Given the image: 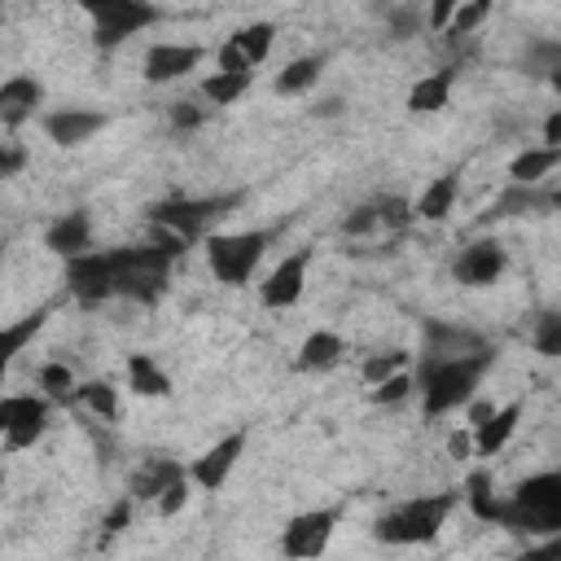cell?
Wrapping results in <instances>:
<instances>
[{"label":"cell","instance_id":"49","mask_svg":"<svg viewBox=\"0 0 561 561\" xmlns=\"http://www.w3.org/2000/svg\"><path fill=\"white\" fill-rule=\"evenodd\" d=\"M539 552H544V557H561V531H557V535H552V539H548Z\"/></svg>","mask_w":561,"mask_h":561},{"label":"cell","instance_id":"20","mask_svg":"<svg viewBox=\"0 0 561 561\" xmlns=\"http://www.w3.org/2000/svg\"><path fill=\"white\" fill-rule=\"evenodd\" d=\"M176 479H184V470H180L171 457H154V461H145V466L137 470L132 496H137V500H158Z\"/></svg>","mask_w":561,"mask_h":561},{"label":"cell","instance_id":"38","mask_svg":"<svg viewBox=\"0 0 561 561\" xmlns=\"http://www.w3.org/2000/svg\"><path fill=\"white\" fill-rule=\"evenodd\" d=\"M154 505H158V513H163V518H176V513L189 505V483H184V479H176V483H171Z\"/></svg>","mask_w":561,"mask_h":561},{"label":"cell","instance_id":"28","mask_svg":"<svg viewBox=\"0 0 561 561\" xmlns=\"http://www.w3.org/2000/svg\"><path fill=\"white\" fill-rule=\"evenodd\" d=\"M466 496H470V509H474V518H483V522H500V513H505V500H496V496H492V479H487V474H470V483H466Z\"/></svg>","mask_w":561,"mask_h":561},{"label":"cell","instance_id":"46","mask_svg":"<svg viewBox=\"0 0 561 561\" xmlns=\"http://www.w3.org/2000/svg\"><path fill=\"white\" fill-rule=\"evenodd\" d=\"M544 141H548V145H561V105L544 119Z\"/></svg>","mask_w":561,"mask_h":561},{"label":"cell","instance_id":"11","mask_svg":"<svg viewBox=\"0 0 561 561\" xmlns=\"http://www.w3.org/2000/svg\"><path fill=\"white\" fill-rule=\"evenodd\" d=\"M246 452V434H229V438H219L215 447H206V452L193 461V470H189V479L202 487V492H215V487H224V479L233 474V466H238V457Z\"/></svg>","mask_w":561,"mask_h":561},{"label":"cell","instance_id":"33","mask_svg":"<svg viewBox=\"0 0 561 561\" xmlns=\"http://www.w3.org/2000/svg\"><path fill=\"white\" fill-rule=\"evenodd\" d=\"M535 352L548 356V360L561 356V311H552V316L539 320V329H535Z\"/></svg>","mask_w":561,"mask_h":561},{"label":"cell","instance_id":"13","mask_svg":"<svg viewBox=\"0 0 561 561\" xmlns=\"http://www.w3.org/2000/svg\"><path fill=\"white\" fill-rule=\"evenodd\" d=\"M197 62H202V49H193V44H154L145 53V79L150 84H176L189 71H197Z\"/></svg>","mask_w":561,"mask_h":561},{"label":"cell","instance_id":"32","mask_svg":"<svg viewBox=\"0 0 561 561\" xmlns=\"http://www.w3.org/2000/svg\"><path fill=\"white\" fill-rule=\"evenodd\" d=\"M399 369H408V352H386V356H373V360H365V382L369 386H378V382H386V378H395Z\"/></svg>","mask_w":561,"mask_h":561},{"label":"cell","instance_id":"8","mask_svg":"<svg viewBox=\"0 0 561 561\" xmlns=\"http://www.w3.org/2000/svg\"><path fill=\"white\" fill-rule=\"evenodd\" d=\"M224 206H229V197H202V202H184V197H176V202L154 206V211H150V219H154V224H167V229H176L184 242H193V238H202V233H206V224H211V219H219V215H224Z\"/></svg>","mask_w":561,"mask_h":561},{"label":"cell","instance_id":"22","mask_svg":"<svg viewBox=\"0 0 561 561\" xmlns=\"http://www.w3.org/2000/svg\"><path fill=\"white\" fill-rule=\"evenodd\" d=\"M452 206H457V176H434L421 189V197H417V215L430 219V224L447 219V215H452Z\"/></svg>","mask_w":561,"mask_h":561},{"label":"cell","instance_id":"3","mask_svg":"<svg viewBox=\"0 0 561 561\" xmlns=\"http://www.w3.org/2000/svg\"><path fill=\"white\" fill-rule=\"evenodd\" d=\"M452 509H457V496L452 492H447V496H417V500L391 509L373 526V535L382 544H425V539H434L447 526V513H452Z\"/></svg>","mask_w":561,"mask_h":561},{"label":"cell","instance_id":"24","mask_svg":"<svg viewBox=\"0 0 561 561\" xmlns=\"http://www.w3.org/2000/svg\"><path fill=\"white\" fill-rule=\"evenodd\" d=\"M561 163V145H539V150H522L518 158H513V167H509V176H513V184H535V180H544L552 167Z\"/></svg>","mask_w":561,"mask_h":561},{"label":"cell","instance_id":"27","mask_svg":"<svg viewBox=\"0 0 561 561\" xmlns=\"http://www.w3.org/2000/svg\"><path fill=\"white\" fill-rule=\"evenodd\" d=\"M320 58H298V62H290L281 75H277V92L281 97H294V92H303V88H311L316 79H320Z\"/></svg>","mask_w":561,"mask_h":561},{"label":"cell","instance_id":"14","mask_svg":"<svg viewBox=\"0 0 561 561\" xmlns=\"http://www.w3.org/2000/svg\"><path fill=\"white\" fill-rule=\"evenodd\" d=\"M101 128H105V115H97V110H58V115L44 119V137L66 150L92 141Z\"/></svg>","mask_w":561,"mask_h":561},{"label":"cell","instance_id":"47","mask_svg":"<svg viewBox=\"0 0 561 561\" xmlns=\"http://www.w3.org/2000/svg\"><path fill=\"white\" fill-rule=\"evenodd\" d=\"M171 124L176 128H193L197 124V110H171Z\"/></svg>","mask_w":561,"mask_h":561},{"label":"cell","instance_id":"17","mask_svg":"<svg viewBox=\"0 0 561 561\" xmlns=\"http://www.w3.org/2000/svg\"><path fill=\"white\" fill-rule=\"evenodd\" d=\"M88 242H92V229H88V215H84V211L62 215V219L53 224V229H49V238H44V246H49L53 255H62V259L84 255V251H88Z\"/></svg>","mask_w":561,"mask_h":561},{"label":"cell","instance_id":"31","mask_svg":"<svg viewBox=\"0 0 561 561\" xmlns=\"http://www.w3.org/2000/svg\"><path fill=\"white\" fill-rule=\"evenodd\" d=\"M487 14H492V0H461V10H457V18H452V36H470V31H479L483 23H487Z\"/></svg>","mask_w":561,"mask_h":561},{"label":"cell","instance_id":"21","mask_svg":"<svg viewBox=\"0 0 561 561\" xmlns=\"http://www.w3.org/2000/svg\"><path fill=\"white\" fill-rule=\"evenodd\" d=\"M447 97H452V71H438V75H425V79L412 84L408 110L412 115H438V110L447 105Z\"/></svg>","mask_w":561,"mask_h":561},{"label":"cell","instance_id":"41","mask_svg":"<svg viewBox=\"0 0 561 561\" xmlns=\"http://www.w3.org/2000/svg\"><path fill=\"white\" fill-rule=\"evenodd\" d=\"M378 224H382V219H378V206H360L356 215H347V219H343V229L360 238V233H373Z\"/></svg>","mask_w":561,"mask_h":561},{"label":"cell","instance_id":"29","mask_svg":"<svg viewBox=\"0 0 561 561\" xmlns=\"http://www.w3.org/2000/svg\"><path fill=\"white\" fill-rule=\"evenodd\" d=\"M79 399H84V408H88L92 417H101V421H115V417H119V395H115V386H105V382L79 386Z\"/></svg>","mask_w":561,"mask_h":561},{"label":"cell","instance_id":"35","mask_svg":"<svg viewBox=\"0 0 561 561\" xmlns=\"http://www.w3.org/2000/svg\"><path fill=\"white\" fill-rule=\"evenodd\" d=\"M412 386H417V382L399 369L395 378H386V382H378V386H373V404H404V399L412 395Z\"/></svg>","mask_w":561,"mask_h":561},{"label":"cell","instance_id":"50","mask_svg":"<svg viewBox=\"0 0 561 561\" xmlns=\"http://www.w3.org/2000/svg\"><path fill=\"white\" fill-rule=\"evenodd\" d=\"M552 92H557V97H561V66H557V71H552Z\"/></svg>","mask_w":561,"mask_h":561},{"label":"cell","instance_id":"16","mask_svg":"<svg viewBox=\"0 0 561 561\" xmlns=\"http://www.w3.org/2000/svg\"><path fill=\"white\" fill-rule=\"evenodd\" d=\"M158 14H154V5H145V0H132L128 10H119L115 18H105V23H97V44H124L128 36H137V31H145L150 23H154Z\"/></svg>","mask_w":561,"mask_h":561},{"label":"cell","instance_id":"2","mask_svg":"<svg viewBox=\"0 0 561 561\" xmlns=\"http://www.w3.org/2000/svg\"><path fill=\"white\" fill-rule=\"evenodd\" d=\"M500 526L526 531V535H557L561 531V470L531 474L518 483V492L505 500Z\"/></svg>","mask_w":561,"mask_h":561},{"label":"cell","instance_id":"6","mask_svg":"<svg viewBox=\"0 0 561 561\" xmlns=\"http://www.w3.org/2000/svg\"><path fill=\"white\" fill-rule=\"evenodd\" d=\"M49 425V395H5L0 399V434H5V447L18 452V447H31Z\"/></svg>","mask_w":561,"mask_h":561},{"label":"cell","instance_id":"23","mask_svg":"<svg viewBox=\"0 0 561 561\" xmlns=\"http://www.w3.org/2000/svg\"><path fill=\"white\" fill-rule=\"evenodd\" d=\"M128 386H132V395H141V399H163V395L171 391V378L158 369L154 356H132V360H128Z\"/></svg>","mask_w":561,"mask_h":561},{"label":"cell","instance_id":"48","mask_svg":"<svg viewBox=\"0 0 561 561\" xmlns=\"http://www.w3.org/2000/svg\"><path fill=\"white\" fill-rule=\"evenodd\" d=\"M18 163H23V154L10 145V150H5V163H0V171H5V176H14V171H18Z\"/></svg>","mask_w":561,"mask_h":561},{"label":"cell","instance_id":"7","mask_svg":"<svg viewBox=\"0 0 561 561\" xmlns=\"http://www.w3.org/2000/svg\"><path fill=\"white\" fill-rule=\"evenodd\" d=\"M66 285L79 303H105L119 294V281H115V259L110 251H84L75 259H66Z\"/></svg>","mask_w":561,"mask_h":561},{"label":"cell","instance_id":"18","mask_svg":"<svg viewBox=\"0 0 561 561\" xmlns=\"http://www.w3.org/2000/svg\"><path fill=\"white\" fill-rule=\"evenodd\" d=\"M339 360H343V339L333 329L307 333L303 347H298V369H307V373H324V369H333Z\"/></svg>","mask_w":561,"mask_h":561},{"label":"cell","instance_id":"5","mask_svg":"<svg viewBox=\"0 0 561 561\" xmlns=\"http://www.w3.org/2000/svg\"><path fill=\"white\" fill-rule=\"evenodd\" d=\"M268 251V233H211L206 238V264L219 285H246Z\"/></svg>","mask_w":561,"mask_h":561},{"label":"cell","instance_id":"9","mask_svg":"<svg viewBox=\"0 0 561 561\" xmlns=\"http://www.w3.org/2000/svg\"><path fill=\"white\" fill-rule=\"evenodd\" d=\"M333 526H339V513L333 509H311L298 513L285 531H281V552L285 557H320L333 539Z\"/></svg>","mask_w":561,"mask_h":561},{"label":"cell","instance_id":"4","mask_svg":"<svg viewBox=\"0 0 561 561\" xmlns=\"http://www.w3.org/2000/svg\"><path fill=\"white\" fill-rule=\"evenodd\" d=\"M115 259V281H119V294L124 298H137V303H154L163 290H167V277H171V259L163 246H124V251H110Z\"/></svg>","mask_w":561,"mask_h":561},{"label":"cell","instance_id":"34","mask_svg":"<svg viewBox=\"0 0 561 561\" xmlns=\"http://www.w3.org/2000/svg\"><path fill=\"white\" fill-rule=\"evenodd\" d=\"M40 386H44V395H49V399H71V391H75V373H71L66 365H44V369H40Z\"/></svg>","mask_w":561,"mask_h":561},{"label":"cell","instance_id":"26","mask_svg":"<svg viewBox=\"0 0 561 561\" xmlns=\"http://www.w3.org/2000/svg\"><path fill=\"white\" fill-rule=\"evenodd\" d=\"M251 79H255V71H215V75L202 79V92H206V101H215V105H233V101L251 88Z\"/></svg>","mask_w":561,"mask_h":561},{"label":"cell","instance_id":"25","mask_svg":"<svg viewBox=\"0 0 561 561\" xmlns=\"http://www.w3.org/2000/svg\"><path fill=\"white\" fill-rule=\"evenodd\" d=\"M487 352L483 339L466 329H443V324H430V356H479Z\"/></svg>","mask_w":561,"mask_h":561},{"label":"cell","instance_id":"30","mask_svg":"<svg viewBox=\"0 0 561 561\" xmlns=\"http://www.w3.org/2000/svg\"><path fill=\"white\" fill-rule=\"evenodd\" d=\"M233 40H238V44H242V53H246V58H251V62L259 66V62H264V58L272 53L277 27H272V23H251V27H242V31L233 36Z\"/></svg>","mask_w":561,"mask_h":561},{"label":"cell","instance_id":"43","mask_svg":"<svg viewBox=\"0 0 561 561\" xmlns=\"http://www.w3.org/2000/svg\"><path fill=\"white\" fill-rule=\"evenodd\" d=\"M447 452H452L457 461H466L470 452H479V447H474V425L470 430H457L452 438H447Z\"/></svg>","mask_w":561,"mask_h":561},{"label":"cell","instance_id":"42","mask_svg":"<svg viewBox=\"0 0 561 561\" xmlns=\"http://www.w3.org/2000/svg\"><path fill=\"white\" fill-rule=\"evenodd\" d=\"M251 66H255V62L242 53V44H238V40H229V44L219 49V71H251Z\"/></svg>","mask_w":561,"mask_h":561},{"label":"cell","instance_id":"10","mask_svg":"<svg viewBox=\"0 0 561 561\" xmlns=\"http://www.w3.org/2000/svg\"><path fill=\"white\" fill-rule=\"evenodd\" d=\"M505 268H509V255H505V246L500 242H474V246H466L461 255H457V281L461 285H470V290H483V285H496L500 277H505Z\"/></svg>","mask_w":561,"mask_h":561},{"label":"cell","instance_id":"44","mask_svg":"<svg viewBox=\"0 0 561 561\" xmlns=\"http://www.w3.org/2000/svg\"><path fill=\"white\" fill-rule=\"evenodd\" d=\"M132 500H137V496H128V500H119L115 509H110V518H105V526H110V531H124V526H128V518H132Z\"/></svg>","mask_w":561,"mask_h":561},{"label":"cell","instance_id":"45","mask_svg":"<svg viewBox=\"0 0 561 561\" xmlns=\"http://www.w3.org/2000/svg\"><path fill=\"white\" fill-rule=\"evenodd\" d=\"M496 417V404H483V399H470V425L479 430V425H487Z\"/></svg>","mask_w":561,"mask_h":561},{"label":"cell","instance_id":"1","mask_svg":"<svg viewBox=\"0 0 561 561\" xmlns=\"http://www.w3.org/2000/svg\"><path fill=\"white\" fill-rule=\"evenodd\" d=\"M492 352H479V356H430L421 365V399H425V412L430 417H443L461 404L474 399V386L487 369Z\"/></svg>","mask_w":561,"mask_h":561},{"label":"cell","instance_id":"36","mask_svg":"<svg viewBox=\"0 0 561 561\" xmlns=\"http://www.w3.org/2000/svg\"><path fill=\"white\" fill-rule=\"evenodd\" d=\"M417 215V206H408L404 197H386V202H378V219L386 224V229H404V224Z\"/></svg>","mask_w":561,"mask_h":561},{"label":"cell","instance_id":"19","mask_svg":"<svg viewBox=\"0 0 561 561\" xmlns=\"http://www.w3.org/2000/svg\"><path fill=\"white\" fill-rule=\"evenodd\" d=\"M518 421H522V404H505V408H496V417H492L487 425H479V430H474V447H479V457H496L500 447L513 438Z\"/></svg>","mask_w":561,"mask_h":561},{"label":"cell","instance_id":"15","mask_svg":"<svg viewBox=\"0 0 561 561\" xmlns=\"http://www.w3.org/2000/svg\"><path fill=\"white\" fill-rule=\"evenodd\" d=\"M40 101H44V88L31 75H14L0 84V119H5V128H18L27 115H36Z\"/></svg>","mask_w":561,"mask_h":561},{"label":"cell","instance_id":"39","mask_svg":"<svg viewBox=\"0 0 561 561\" xmlns=\"http://www.w3.org/2000/svg\"><path fill=\"white\" fill-rule=\"evenodd\" d=\"M79 5H84V14H88L92 23H105V18H115L119 10H128L132 0H79Z\"/></svg>","mask_w":561,"mask_h":561},{"label":"cell","instance_id":"37","mask_svg":"<svg viewBox=\"0 0 561 561\" xmlns=\"http://www.w3.org/2000/svg\"><path fill=\"white\" fill-rule=\"evenodd\" d=\"M44 324V311H36V316H27L23 324H14V329H5V356H18L23 352V343L31 339V333Z\"/></svg>","mask_w":561,"mask_h":561},{"label":"cell","instance_id":"40","mask_svg":"<svg viewBox=\"0 0 561 561\" xmlns=\"http://www.w3.org/2000/svg\"><path fill=\"white\" fill-rule=\"evenodd\" d=\"M457 10H461V0H430V27L447 31V27H452V18H457Z\"/></svg>","mask_w":561,"mask_h":561},{"label":"cell","instance_id":"12","mask_svg":"<svg viewBox=\"0 0 561 561\" xmlns=\"http://www.w3.org/2000/svg\"><path fill=\"white\" fill-rule=\"evenodd\" d=\"M303 290H307V255H290L268 272V281L259 285V298H264V307L281 311V307H294L303 298Z\"/></svg>","mask_w":561,"mask_h":561}]
</instances>
